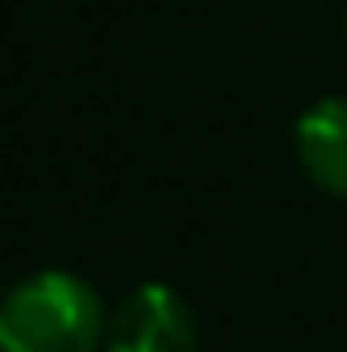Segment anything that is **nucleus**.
Wrapping results in <instances>:
<instances>
[{
	"instance_id": "f257e3e1",
	"label": "nucleus",
	"mask_w": 347,
	"mask_h": 352,
	"mask_svg": "<svg viewBox=\"0 0 347 352\" xmlns=\"http://www.w3.org/2000/svg\"><path fill=\"white\" fill-rule=\"evenodd\" d=\"M100 333V295L71 272H38L0 300V352H96Z\"/></svg>"
},
{
	"instance_id": "7ed1b4c3",
	"label": "nucleus",
	"mask_w": 347,
	"mask_h": 352,
	"mask_svg": "<svg viewBox=\"0 0 347 352\" xmlns=\"http://www.w3.org/2000/svg\"><path fill=\"white\" fill-rule=\"evenodd\" d=\"M295 157L319 190L347 200V96H328L300 115Z\"/></svg>"
},
{
	"instance_id": "f03ea898",
	"label": "nucleus",
	"mask_w": 347,
	"mask_h": 352,
	"mask_svg": "<svg viewBox=\"0 0 347 352\" xmlns=\"http://www.w3.org/2000/svg\"><path fill=\"white\" fill-rule=\"evenodd\" d=\"M195 314L172 286H138L110 319L105 352H195Z\"/></svg>"
},
{
	"instance_id": "20e7f679",
	"label": "nucleus",
	"mask_w": 347,
	"mask_h": 352,
	"mask_svg": "<svg viewBox=\"0 0 347 352\" xmlns=\"http://www.w3.org/2000/svg\"><path fill=\"white\" fill-rule=\"evenodd\" d=\"M343 29H347V19H343Z\"/></svg>"
}]
</instances>
